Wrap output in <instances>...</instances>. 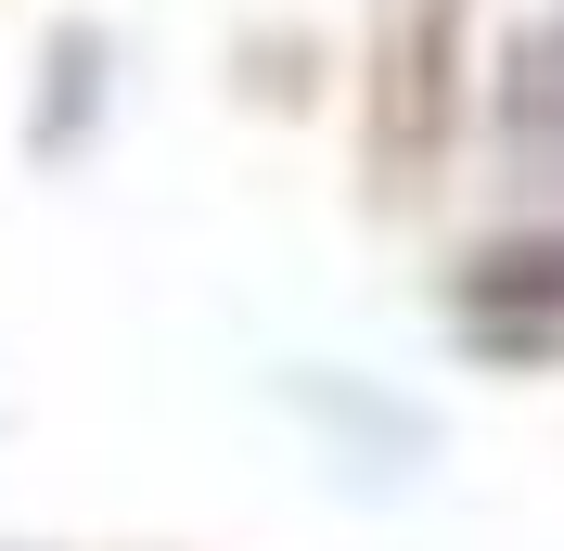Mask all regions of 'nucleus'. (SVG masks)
<instances>
[{"instance_id": "f257e3e1", "label": "nucleus", "mask_w": 564, "mask_h": 551, "mask_svg": "<svg viewBox=\"0 0 564 551\" xmlns=\"http://www.w3.org/2000/svg\"><path fill=\"white\" fill-rule=\"evenodd\" d=\"M488 129L527 154V168H564V0H539L527 26L500 39L488 65Z\"/></svg>"}]
</instances>
